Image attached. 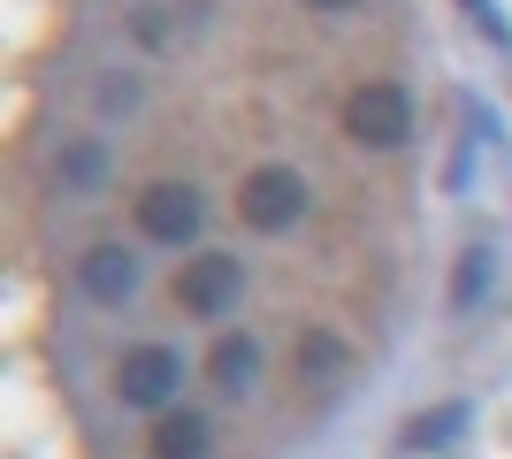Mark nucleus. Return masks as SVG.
<instances>
[{
  "label": "nucleus",
  "instance_id": "10",
  "mask_svg": "<svg viewBox=\"0 0 512 459\" xmlns=\"http://www.w3.org/2000/svg\"><path fill=\"white\" fill-rule=\"evenodd\" d=\"M344 360H352V352H344L337 329H306V337H299V375H306V383H329Z\"/></svg>",
  "mask_w": 512,
  "mask_h": 459
},
{
  "label": "nucleus",
  "instance_id": "15",
  "mask_svg": "<svg viewBox=\"0 0 512 459\" xmlns=\"http://www.w3.org/2000/svg\"><path fill=\"white\" fill-rule=\"evenodd\" d=\"M306 8H314V16H344V8H352V0H306Z\"/></svg>",
  "mask_w": 512,
  "mask_h": 459
},
{
  "label": "nucleus",
  "instance_id": "12",
  "mask_svg": "<svg viewBox=\"0 0 512 459\" xmlns=\"http://www.w3.org/2000/svg\"><path fill=\"white\" fill-rule=\"evenodd\" d=\"M138 108H146V85H138V77H107V85H100V115H123V123H130Z\"/></svg>",
  "mask_w": 512,
  "mask_h": 459
},
{
  "label": "nucleus",
  "instance_id": "13",
  "mask_svg": "<svg viewBox=\"0 0 512 459\" xmlns=\"http://www.w3.org/2000/svg\"><path fill=\"white\" fill-rule=\"evenodd\" d=\"M482 284H490V253L474 245L467 261H459V284H451V299H459V306H474V299H482Z\"/></svg>",
  "mask_w": 512,
  "mask_h": 459
},
{
  "label": "nucleus",
  "instance_id": "5",
  "mask_svg": "<svg viewBox=\"0 0 512 459\" xmlns=\"http://www.w3.org/2000/svg\"><path fill=\"white\" fill-rule=\"evenodd\" d=\"M237 299H245V261H237V253H199V261H184L176 306H184L192 322H222Z\"/></svg>",
  "mask_w": 512,
  "mask_h": 459
},
{
  "label": "nucleus",
  "instance_id": "11",
  "mask_svg": "<svg viewBox=\"0 0 512 459\" xmlns=\"http://www.w3.org/2000/svg\"><path fill=\"white\" fill-rule=\"evenodd\" d=\"M459 429H467V406H436V414H421L406 429V444H413V452H436V444H451Z\"/></svg>",
  "mask_w": 512,
  "mask_h": 459
},
{
  "label": "nucleus",
  "instance_id": "14",
  "mask_svg": "<svg viewBox=\"0 0 512 459\" xmlns=\"http://www.w3.org/2000/svg\"><path fill=\"white\" fill-rule=\"evenodd\" d=\"M459 8H467V16L482 23V31H490V39H505V16H497V0H459Z\"/></svg>",
  "mask_w": 512,
  "mask_h": 459
},
{
  "label": "nucleus",
  "instance_id": "4",
  "mask_svg": "<svg viewBox=\"0 0 512 459\" xmlns=\"http://www.w3.org/2000/svg\"><path fill=\"white\" fill-rule=\"evenodd\" d=\"M344 131L360 138V146H406L413 138V100L406 85H390V77H375V85H360L352 100H344Z\"/></svg>",
  "mask_w": 512,
  "mask_h": 459
},
{
  "label": "nucleus",
  "instance_id": "1",
  "mask_svg": "<svg viewBox=\"0 0 512 459\" xmlns=\"http://www.w3.org/2000/svg\"><path fill=\"white\" fill-rule=\"evenodd\" d=\"M306 207H314V184H306V169H291V161H260V169H245V184H237V215H245V230H260V238L306 222Z\"/></svg>",
  "mask_w": 512,
  "mask_h": 459
},
{
  "label": "nucleus",
  "instance_id": "2",
  "mask_svg": "<svg viewBox=\"0 0 512 459\" xmlns=\"http://www.w3.org/2000/svg\"><path fill=\"white\" fill-rule=\"evenodd\" d=\"M184 375H192V360L176 345H130L115 360V398H123L130 414H169L176 398H184Z\"/></svg>",
  "mask_w": 512,
  "mask_h": 459
},
{
  "label": "nucleus",
  "instance_id": "6",
  "mask_svg": "<svg viewBox=\"0 0 512 459\" xmlns=\"http://www.w3.org/2000/svg\"><path fill=\"white\" fill-rule=\"evenodd\" d=\"M77 284H85L92 306H130L146 291V261H138L130 245H92L85 261H77Z\"/></svg>",
  "mask_w": 512,
  "mask_h": 459
},
{
  "label": "nucleus",
  "instance_id": "8",
  "mask_svg": "<svg viewBox=\"0 0 512 459\" xmlns=\"http://www.w3.org/2000/svg\"><path fill=\"white\" fill-rule=\"evenodd\" d=\"M153 459H214V421L169 406V414L153 421Z\"/></svg>",
  "mask_w": 512,
  "mask_h": 459
},
{
  "label": "nucleus",
  "instance_id": "7",
  "mask_svg": "<svg viewBox=\"0 0 512 459\" xmlns=\"http://www.w3.org/2000/svg\"><path fill=\"white\" fill-rule=\"evenodd\" d=\"M260 375H268V352H260V337H245V329H230V337H214L207 352V383L222 398H253Z\"/></svg>",
  "mask_w": 512,
  "mask_h": 459
},
{
  "label": "nucleus",
  "instance_id": "3",
  "mask_svg": "<svg viewBox=\"0 0 512 459\" xmlns=\"http://www.w3.org/2000/svg\"><path fill=\"white\" fill-rule=\"evenodd\" d=\"M130 215H138V230L153 245H192L207 230V192H199L192 176H153L146 192L130 199Z\"/></svg>",
  "mask_w": 512,
  "mask_h": 459
},
{
  "label": "nucleus",
  "instance_id": "9",
  "mask_svg": "<svg viewBox=\"0 0 512 459\" xmlns=\"http://www.w3.org/2000/svg\"><path fill=\"white\" fill-rule=\"evenodd\" d=\"M54 176H62V192H100L107 184V146L100 138H62V146H54Z\"/></svg>",
  "mask_w": 512,
  "mask_h": 459
}]
</instances>
